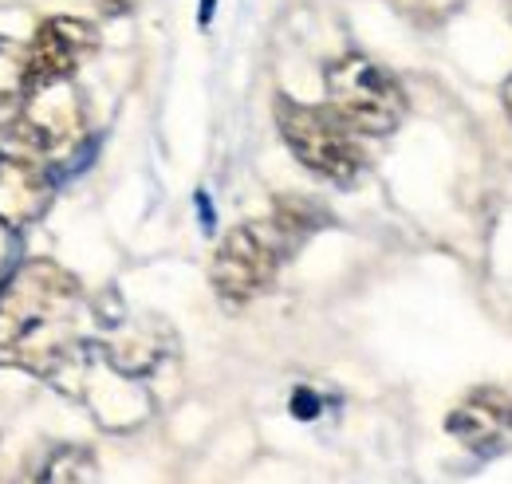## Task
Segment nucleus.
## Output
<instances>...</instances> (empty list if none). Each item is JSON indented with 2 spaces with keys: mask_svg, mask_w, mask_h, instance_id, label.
I'll return each mask as SVG.
<instances>
[{
  "mask_svg": "<svg viewBox=\"0 0 512 484\" xmlns=\"http://www.w3.org/2000/svg\"><path fill=\"white\" fill-rule=\"evenodd\" d=\"M99 48V28L79 16H48L32 44L24 48V67H28V91L71 83V75L95 56Z\"/></svg>",
  "mask_w": 512,
  "mask_h": 484,
  "instance_id": "obj_5",
  "label": "nucleus"
},
{
  "mask_svg": "<svg viewBox=\"0 0 512 484\" xmlns=\"http://www.w3.org/2000/svg\"><path fill=\"white\" fill-rule=\"evenodd\" d=\"M406 20L422 24V28H434V24H446L453 12H461L469 0H390Z\"/></svg>",
  "mask_w": 512,
  "mask_h": 484,
  "instance_id": "obj_12",
  "label": "nucleus"
},
{
  "mask_svg": "<svg viewBox=\"0 0 512 484\" xmlns=\"http://www.w3.org/2000/svg\"><path fill=\"white\" fill-rule=\"evenodd\" d=\"M213 12H217V0H201V4H197V24H201V28H209Z\"/></svg>",
  "mask_w": 512,
  "mask_h": 484,
  "instance_id": "obj_15",
  "label": "nucleus"
},
{
  "mask_svg": "<svg viewBox=\"0 0 512 484\" xmlns=\"http://www.w3.org/2000/svg\"><path fill=\"white\" fill-rule=\"evenodd\" d=\"M501 99H505V107H509V115H512V75L505 79V87H501Z\"/></svg>",
  "mask_w": 512,
  "mask_h": 484,
  "instance_id": "obj_17",
  "label": "nucleus"
},
{
  "mask_svg": "<svg viewBox=\"0 0 512 484\" xmlns=\"http://www.w3.org/2000/svg\"><path fill=\"white\" fill-rule=\"evenodd\" d=\"M12 134L32 150H60L67 142H79L83 134V111L71 83L40 87L20 99V115L12 122Z\"/></svg>",
  "mask_w": 512,
  "mask_h": 484,
  "instance_id": "obj_6",
  "label": "nucleus"
},
{
  "mask_svg": "<svg viewBox=\"0 0 512 484\" xmlns=\"http://www.w3.org/2000/svg\"><path fill=\"white\" fill-rule=\"evenodd\" d=\"M28 95V67L24 52H12L8 40H0V107Z\"/></svg>",
  "mask_w": 512,
  "mask_h": 484,
  "instance_id": "obj_11",
  "label": "nucleus"
},
{
  "mask_svg": "<svg viewBox=\"0 0 512 484\" xmlns=\"http://www.w3.org/2000/svg\"><path fill=\"white\" fill-rule=\"evenodd\" d=\"M193 201H197V217H201V229H205V233H213V229H217V213H213L209 197L197 189V197H193Z\"/></svg>",
  "mask_w": 512,
  "mask_h": 484,
  "instance_id": "obj_14",
  "label": "nucleus"
},
{
  "mask_svg": "<svg viewBox=\"0 0 512 484\" xmlns=\"http://www.w3.org/2000/svg\"><path fill=\"white\" fill-rule=\"evenodd\" d=\"M52 189L56 178L48 170L0 154V221L8 229H24L40 221L44 209L52 205Z\"/></svg>",
  "mask_w": 512,
  "mask_h": 484,
  "instance_id": "obj_8",
  "label": "nucleus"
},
{
  "mask_svg": "<svg viewBox=\"0 0 512 484\" xmlns=\"http://www.w3.org/2000/svg\"><path fill=\"white\" fill-rule=\"evenodd\" d=\"M276 130L296 154V162L323 182L355 185L367 170V154L355 142V130L331 107H308L288 95H276Z\"/></svg>",
  "mask_w": 512,
  "mask_h": 484,
  "instance_id": "obj_2",
  "label": "nucleus"
},
{
  "mask_svg": "<svg viewBox=\"0 0 512 484\" xmlns=\"http://www.w3.org/2000/svg\"><path fill=\"white\" fill-rule=\"evenodd\" d=\"M323 221H327V213H323L312 197H280L276 217H272V225L284 233L288 248H296L300 241H308Z\"/></svg>",
  "mask_w": 512,
  "mask_h": 484,
  "instance_id": "obj_10",
  "label": "nucleus"
},
{
  "mask_svg": "<svg viewBox=\"0 0 512 484\" xmlns=\"http://www.w3.org/2000/svg\"><path fill=\"white\" fill-rule=\"evenodd\" d=\"M288 252L292 248L272 221L237 225L213 252V268H209L213 292L221 296L225 307H245L272 284V276Z\"/></svg>",
  "mask_w": 512,
  "mask_h": 484,
  "instance_id": "obj_4",
  "label": "nucleus"
},
{
  "mask_svg": "<svg viewBox=\"0 0 512 484\" xmlns=\"http://www.w3.org/2000/svg\"><path fill=\"white\" fill-rule=\"evenodd\" d=\"M323 87H327V107L355 134L383 138L406 119V91L398 87V79L359 52H347L327 63Z\"/></svg>",
  "mask_w": 512,
  "mask_h": 484,
  "instance_id": "obj_3",
  "label": "nucleus"
},
{
  "mask_svg": "<svg viewBox=\"0 0 512 484\" xmlns=\"http://www.w3.org/2000/svg\"><path fill=\"white\" fill-rule=\"evenodd\" d=\"M103 8H107L111 16H123V12L130 8V0H103Z\"/></svg>",
  "mask_w": 512,
  "mask_h": 484,
  "instance_id": "obj_16",
  "label": "nucleus"
},
{
  "mask_svg": "<svg viewBox=\"0 0 512 484\" xmlns=\"http://www.w3.org/2000/svg\"><path fill=\"white\" fill-rule=\"evenodd\" d=\"M79 280L52 260L24 264L0 284V363L52 374L75 347Z\"/></svg>",
  "mask_w": 512,
  "mask_h": 484,
  "instance_id": "obj_1",
  "label": "nucleus"
},
{
  "mask_svg": "<svg viewBox=\"0 0 512 484\" xmlns=\"http://www.w3.org/2000/svg\"><path fill=\"white\" fill-rule=\"evenodd\" d=\"M288 410H292V418H296V422H316V418H320V410H323V402H320V394H316V390L296 386V390H292Z\"/></svg>",
  "mask_w": 512,
  "mask_h": 484,
  "instance_id": "obj_13",
  "label": "nucleus"
},
{
  "mask_svg": "<svg viewBox=\"0 0 512 484\" xmlns=\"http://www.w3.org/2000/svg\"><path fill=\"white\" fill-rule=\"evenodd\" d=\"M505 4H509V16H512V0H505Z\"/></svg>",
  "mask_w": 512,
  "mask_h": 484,
  "instance_id": "obj_18",
  "label": "nucleus"
},
{
  "mask_svg": "<svg viewBox=\"0 0 512 484\" xmlns=\"http://www.w3.org/2000/svg\"><path fill=\"white\" fill-rule=\"evenodd\" d=\"M95 477H99L95 457L79 445H64V449H52L24 484H95Z\"/></svg>",
  "mask_w": 512,
  "mask_h": 484,
  "instance_id": "obj_9",
  "label": "nucleus"
},
{
  "mask_svg": "<svg viewBox=\"0 0 512 484\" xmlns=\"http://www.w3.org/2000/svg\"><path fill=\"white\" fill-rule=\"evenodd\" d=\"M446 429L477 457H497L512 445V398L505 390L481 386L453 414Z\"/></svg>",
  "mask_w": 512,
  "mask_h": 484,
  "instance_id": "obj_7",
  "label": "nucleus"
}]
</instances>
